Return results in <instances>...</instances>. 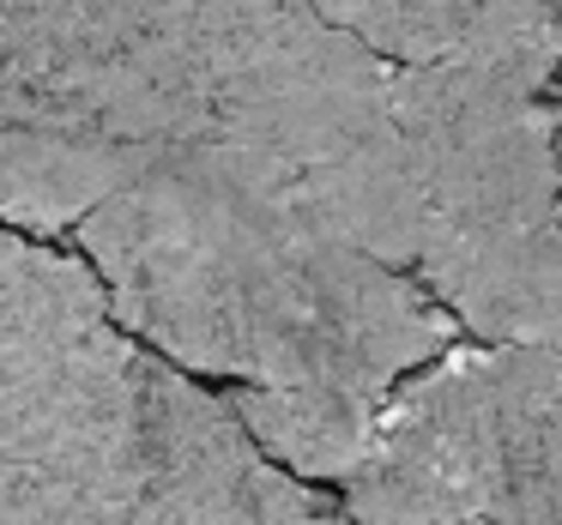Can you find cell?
Masks as SVG:
<instances>
[{
    "label": "cell",
    "mask_w": 562,
    "mask_h": 525,
    "mask_svg": "<svg viewBox=\"0 0 562 525\" xmlns=\"http://www.w3.org/2000/svg\"><path fill=\"white\" fill-rule=\"evenodd\" d=\"M544 344H448L393 387L345 507L357 525H508L514 435Z\"/></svg>",
    "instance_id": "6"
},
{
    "label": "cell",
    "mask_w": 562,
    "mask_h": 525,
    "mask_svg": "<svg viewBox=\"0 0 562 525\" xmlns=\"http://www.w3.org/2000/svg\"><path fill=\"white\" fill-rule=\"evenodd\" d=\"M417 175L412 272L472 339L562 351V139L550 91L477 67H400Z\"/></svg>",
    "instance_id": "3"
},
{
    "label": "cell",
    "mask_w": 562,
    "mask_h": 525,
    "mask_svg": "<svg viewBox=\"0 0 562 525\" xmlns=\"http://www.w3.org/2000/svg\"><path fill=\"white\" fill-rule=\"evenodd\" d=\"M74 242L127 332L218 380L260 447L308 483H345L393 387L465 332L417 272L206 151L103 199Z\"/></svg>",
    "instance_id": "1"
},
{
    "label": "cell",
    "mask_w": 562,
    "mask_h": 525,
    "mask_svg": "<svg viewBox=\"0 0 562 525\" xmlns=\"http://www.w3.org/2000/svg\"><path fill=\"white\" fill-rule=\"evenodd\" d=\"M188 146L194 85L158 0H7V230L74 236L103 199Z\"/></svg>",
    "instance_id": "5"
},
{
    "label": "cell",
    "mask_w": 562,
    "mask_h": 525,
    "mask_svg": "<svg viewBox=\"0 0 562 525\" xmlns=\"http://www.w3.org/2000/svg\"><path fill=\"white\" fill-rule=\"evenodd\" d=\"M194 85V146L412 272L417 175L400 67L315 0H158Z\"/></svg>",
    "instance_id": "2"
},
{
    "label": "cell",
    "mask_w": 562,
    "mask_h": 525,
    "mask_svg": "<svg viewBox=\"0 0 562 525\" xmlns=\"http://www.w3.org/2000/svg\"><path fill=\"white\" fill-rule=\"evenodd\" d=\"M0 303V525H127L151 465V344L110 284L7 230Z\"/></svg>",
    "instance_id": "4"
},
{
    "label": "cell",
    "mask_w": 562,
    "mask_h": 525,
    "mask_svg": "<svg viewBox=\"0 0 562 525\" xmlns=\"http://www.w3.org/2000/svg\"><path fill=\"white\" fill-rule=\"evenodd\" d=\"M557 139H562V98H557Z\"/></svg>",
    "instance_id": "9"
},
{
    "label": "cell",
    "mask_w": 562,
    "mask_h": 525,
    "mask_svg": "<svg viewBox=\"0 0 562 525\" xmlns=\"http://www.w3.org/2000/svg\"><path fill=\"white\" fill-rule=\"evenodd\" d=\"M127 525H357V513L272 459L224 392L151 356V465Z\"/></svg>",
    "instance_id": "7"
},
{
    "label": "cell",
    "mask_w": 562,
    "mask_h": 525,
    "mask_svg": "<svg viewBox=\"0 0 562 525\" xmlns=\"http://www.w3.org/2000/svg\"><path fill=\"white\" fill-rule=\"evenodd\" d=\"M393 67H477L550 91L562 79V0H315Z\"/></svg>",
    "instance_id": "8"
}]
</instances>
